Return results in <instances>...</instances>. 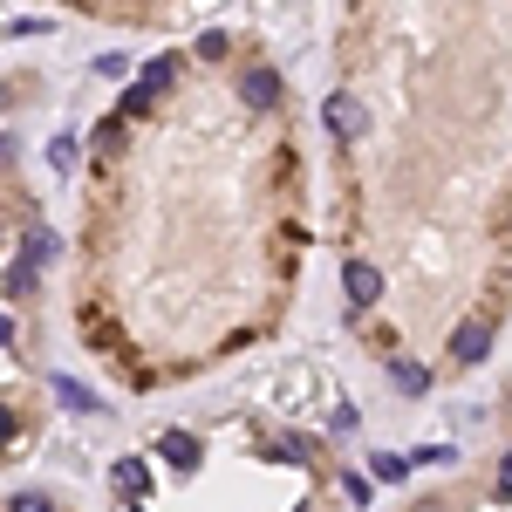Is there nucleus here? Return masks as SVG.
Instances as JSON below:
<instances>
[{"instance_id":"obj_2","label":"nucleus","mask_w":512,"mask_h":512,"mask_svg":"<svg viewBox=\"0 0 512 512\" xmlns=\"http://www.w3.org/2000/svg\"><path fill=\"white\" fill-rule=\"evenodd\" d=\"M321 137L342 328L403 403H424L506 335L512 7H342Z\"/></svg>"},{"instance_id":"obj_5","label":"nucleus","mask_w":512,"mask_h":512,"mask_svg":"<svg viewBox=\"0 0 512 512\" xmlns=\"http://www.w3.org/2000/svg\"><path fill=\"white\" fill-rule=\"evenodd\" d=\"M396 512H512V444L492 451V458L472 465V472H451V478L417 485Z\"/></svg>"},{"instance_id":"obj_1","label":"nucleus","mask_w":512,"mask_h":512,"mask_svg":"<svg viewBox=\"0 0 512 512\" xmlns=\"http://www.w3.org/2000/svg\"><path fill=\"white\" fill-rule=\"evenodd\" d=\"M301 89L260 28H192L96 110L76 178L69 328L123 396L267 349L308 274Z\"/></svg>"},{"instance_id":"obj_7","label":"nucleus","mask_w":512,"mask_h":512,"mask_svg":"<svg viewBox=\"0 0 512 512\" xmlns=\"http://www.w3.org/2000/svg\"><path fill=\"white\" fill-rule=\"evenodd\" d=\"M0 512H82L62 485H21V492H0Z\"/></svg>"},{"instance_id":"obj_3","label":"nucleus","mask_w":512,"mask_h":512,"mask_svg":"<svg viewBox=\"0 0 512 512\" xmlns=\"http://www.w3.org/2000/svg\"><path fill=\"white\" fill-rule=\"evenodd\" d=\"M103 499L110 512H335L342 451L267 403H219L137 431L103 465Z\"/></svg>"},{"instance_id":"obj_6","label":"nucleus","mask_w":512,"mask_h":512,"mask_svg":"<svg viewBox=\"0 0 512 512\" xmlns=\"http://www.w3.org/2000/svg\"><path fill=\"white\" fill-rule=\"evenodd\" d=\"M82 21H110V28H178L185 14L178 7H103V0H82Z\"/></svg>"},{"instance_id":"obj_4","label":"nucleus","mask_w":512,"mask_h":512,"mask_svg":"<svg viewBox=\"0 0 512 512\" xmlns=\"http://www.w3.org/2000/svg\"><path fill=\"white\" fill-rule=\"evenodd\" d=\"M55 431L48 376V233L41 198L0 137V478L35 465Z\"/></svg>"}]
</instances>
